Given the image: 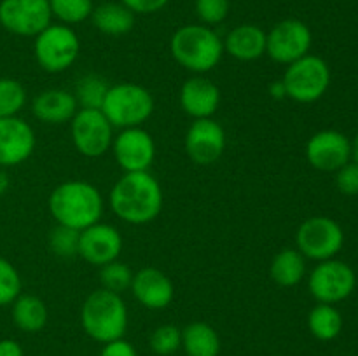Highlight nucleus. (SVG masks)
Returning <instances> with one entry per match:
<instances>
[{
  "instance_id": "16",
  "label": "nucleus",
  "mask_w": 358,
  "mask_h": 356,
  "mask_svg": "<svg viewBox=\"0 0 358 356\" xmlns=\"http://www.w3.org/2000/svg\"><path fill=\"white\" fill-rule=\"evenodd\" d=\"M122 236L114 225L103 222H96L93 225L80 230L79 237V255L91 265L108 264L119 260L122 253Z\"/></svg>"
},
{
  "instance_id": "28",
  "label": "nucleus",
  "mask_w": 358,
  "mask_h": 356,
  "mask_svg": "<svg viewBox=\"0 0 358 356\" xmlns=\"http://www.w3.org/2000/svg\"><path fill=\"white\" fill-rule=\"evenodd\" d=\"M52 17L63 24H79L93 14V0H49Z\"/></svg>"
},
{
  "instance_id": "23",
  "label": "nucleus",
  "mask_w": 358,
  "mask_h": 356,
  "mask_svg": "<svg viewBox=\"0 0 358 356\" xmlns=\"http://www.w3.org/2000/svg\"><path fill=\"white\" fill-rule=\"evenodd\" d=\"M10 316L14 325L27 334L41 332L48 323V306L44 300L31 293H20L16 300L10 304Z\"/></svg>"
},
{
  "instance_id": "39",
  "label": "nucleus",
  "mask_w": 358,
  "mask_h": 356,
  "mask_svg": "<svg viewBox=\"0 0 358 356\" xmlns=\"http://www.w3.org/2000/svg\"><path fill=\"white\" fill-rule=\"evenodd\" d=\"M269 94H271V98H275V100H283V98H287V91L282 79L269 84Z\"/></svg>"
},
{
  "instance_id": "15",
  "label": "nucleus",
  "mask_w": 358,
  "mask_h": 356,
  "mask_svg": "<svg viewBox=\"0 0 358 356\" xmlns=\"http://www.w3.org/2000/svg\"><path fill=\"white\" fill-rule=\"evenodd\" d=\"M184 145L196 164H213L226 150V131L213 117L196 119L185 133Z\"/></svg>"
},
{
  "instance_id": "37",
  "label": "nucleus",
  "mask_w": 358,
  "mask_h": 356,
  "mask_svg": "<svg viewBox=\"0 0 358 356\" xmlns=\"http://www.w3.org/2000/svg\"><path fill=\"white\" fill-rule=\"evenodd\" d=\"M100 356H138V353L133 348L131 342L124 341V337H122L103 344Z\"/></svg>"
},
{
  "instance_id": "18",
  "label": "nucleus",
  "mask_w": 358,
  "mask_h": 356,
  "mask_svg": "<svg viewBox=\"0 0 358 356\" xmlns=\"http://www.w3.org/2000/svg\"><path fill=\"white\" fill-rule=\"evenodd\" d=\"M129 290L143 307L152 311L168 307L175 297V286L170 276L157 267H143L136 271Z\"/></svg>"
},
{
  "instance_id": "22",
  "label": "nucleus",
  "mask_w": 358,
  "mask_h": 356,
  "mask_svg": "<svg viewBox=\"0 0 358 356\" xmlns=\"http://www.w3.org/2000/svg\"><path fill=\"white\" fill-rule=\"evenodd\" d=\"M135 17L136 14L121 2H103L94 7L91 14L93 27L110 37L129 34L135 27Z\"/></svg>"
},
{
  "instance_id": "25",
  "label": "nucleus",
  "mask_w": 358,
  "mask_h": 356,
  "mask_svg": "<svg viewBox=\"0 0 358 356\" xmlns=\"http://www.w3.org/2000/svg\"><path fill=\"white\" fill-rule=\"evenodd\" d=\"M182 348L187 356H219L220 337L212 325L194 321L182 330Z\"/></svg>"
},
{
  "instance_id": "30",
  "label": "nucleus",
  "mask_w": 358,
  "mask_h": 356,
  "mask_svg": "<svg viewBox=\"0 0 358 356\" xmlns=\"http://www.w3.org/2000/svg\"><path fill=\"white\" fill-rule=\"evenodd\" d=\"M133 276H135V272L124 262L114 260L100 267L101 288L110 290V292L119 293V295L131 288Z\"/></svg>"
},
{
  "instance_id": "4",
  "label": "nucleus",
  "mask_w": 358,
  "mask_h": 356,
  "mask_svg": "<svg viewBox=\"0 0 358 356\" xmlns=\"http://www.w3.org/2000/svg\"><path fill=\"white\" fill-rule=\"evenodd\" d=\"M80 325L93 341L101 344L122 339L128 328V307L119 293L98 288L83 302Z\"/></svg>"
},
{
  "instance_id": "41",
  "label": "nucleus",
  "mask_w": 358,
  "mask_h": 356,
  "mask_svg": "<svg viewBox=\"0 0 358 356\" xmlns=\"http://www.w3.org/2000/svg\"><path fill=\"white\" fill-rule=\"evenodd\" d=\"M352 161H355L358 164V133L352 142Z\"/></svg>"
},
{
  "instance_id": "13",
  "label": "nucleus",
  "mask_w": 358,
  "mask_h": 356,
  "mask_svg": "<svg viewBox=\"0 0 358 356\" xmlns=\"http://www.w3.org/2000/svg\"><path fill=\"white\" fill-rule=\"evenodd\" d=\"M110 149L115 163L124 170V173L149 171L156 159V143L142 126L119 129L117 135H114Z\"/></svg>"
},
{
  "instance_id": "24",
  "label": "nucleus",
  "mask_w": 358,
  "mask_h": 356,
  "mask_svg": "<svg viewBox=\"0 0 358 356\" xmlns=\"http://www.w3.org/2000/svg\"><path fill=\"white\" fill-rule=\"evenodd\" d=\"M269 276L276 285L285 288L299 285L306 276V258L297 248H283L273 257Z\"/></svg>"
},
{
  "instance_id": "10",
  "label": "nucleus",
  "mask_w": 358,
  "mask_h": 356,
  "mask_svg": "<svg viewBox=\"0 0 358 356\" xmlns=\"http://www.w3.org/2000/svg\"><path fill=\"white\" fill-rule=\"evenodd\" d=\"M73 147L84 157H101L114 140V126L100 108H79L70 121Z\"/></svg>"
},
{
  "instance_id": "12",
  "label": "nucleus",
  "mask_w": 358,
  "mask_h": 356,
  "mask_svg": "<svg viewBox=\"0 0 358 356\" xmlns=\"http://www.w3.org/2000/svg\"><path fill=\"white\" fill-rule=\"evenodd\" d=\"M52 23L49 0H0V24L20 37H37Z\"/></svg>"
},
{
  "instance_id": "9",
  "label": "nucleus",
  "mask_w": 358,
  "mask_h": 356,
  "mask_svg": "<svg viewBox=\"0 0 358 356\" xmlns=\"http://www.w3.org/2000/svg\"><path fill=\"white\" fill-rule=\"evenodd\" d=\"M357 286V274L346 262L338 258L318 262L308 276V288L320 304H338L348 299Z\"/></svg>"
},
{
  "instance_id": "40",
  "label": "nucleus",
  "mask_w": 358,
  "mask_h": 356,
  "mask_svg": "<svg viewBox=\"0 0 358 356\" xmlns=\"http://www.w3.org/2000/svg\"><path fill=\"white\" fill-rule=\"evenodd\" d=\"M7 187H9V180H7V175L3 173V171H0V194H3V192L7 191Z\"/></svg>"
},
{
  "instance_id": "20",
  "label": "nucleus",
  "mask_w": 358,
  "mask_h": 356,
  "mask_svg": "<svg viewBox=\"0 0 358 356\" xmlns=\"http://www.w3.org/2000/svg\"><path fill=\"white\" fill-rule=\"evenodd\" d=\"M79 110L73 93L65 89H45L38 93L31 101V114L44 124H65L72 121Z\"/></svg>"
},
{
  "instance_id": "1",
  "label": "nucleus",
  "mask_w": 358,
  "mask_h": 356,
  "mask_svg": "<svg viewBox=\"0 0 358 356\" xmlns=\"http://www.w3.org/2000/svg\"><path fill=\"white\" fill-rule=\"evenodd\" d=\"M163 201V188L150 171L124 173L108 194L114 215L131 225H145L157 218Z\"/></svg>"
},
{
  "instance_id": "6",
  "label": "nucleus",
  "mask_w": 358,
  "mask_h": 356,
  "mask_svg": "<svg viewBox=\"0 0 358 356\" xmlns=\"http://www.w3.org/2000/svg\"><path fill=\"white\" fill-rule=\"evenodd\" d=\"M331 66L317 54H306L287 65L282 82L287 98L297 103H315L327 93L331 86Z\"/></svg>"
},
{
  "instance_id": "34",
  "label": "nucleus",
  "mask_w": 358,
  "mask_h": 356,
  "mask_svg": "<svg viewBox=\"0 0 358 356\" xmlns=\"http://www.w3.org/2000/svg\"><path fill=\"white\" fill-rule=\"evenodd\" d=\"M194 10L199 23L206 27H215L229 16L231 2L229 0H196Z\"/></svg>"
},
{
  "instance_id": "36",
  "label": "nucleus",
  "mask_w": 358,
  "mask_h": 356,
  "mask_svg": "<svg viewBox=\"0 0 358 356\" xmlns=\"http://www.w3.org/2000/svg\"><path fill=\"white\" fill-rule=\"evenodd\" d=\"M135 14H154L163 10L170 0H119Z\"/></svg>"
},
{
  "instance_id": "11",
  "label": "nucleus",
  "mask_w": 358,
  "mask_h": 356,
  "mask_svg": "<svg viewBox=\"0 0 358 356\" xmlns=\"http://www.w3.org/2000/svg\"><path fill=\"white\" fill-rule=\"evenodd\" d=\"M313 35L310 27L297 17L278 21L266 31V54L280 65H290L310 54Z\"/></svg>"
},
{
  "instance_id": "19",
  "label": "nucleus",
  "mask_w": 358,
  "mask_h": 356,
  "mask_svg": "<svg viewBox=\"0 0 358 356\" xmlns=\"http://www.w3.org/2000/svg\"><path fill=\"white\" fill-rule=\"evenodd\" d=\"M180 107L189 117L208 119L213 117L220 105V89L213 80L203 75H192L182 84L178 94Z\"/></svg>"
},
{
  "instance_id": "7",
  "label": "nucleus",
  "mask_w": 358,
  "mask_h": 356,
  "mask_svg": "<svg viewBox=\"0 0 358 356\" xmlns=\"http://www.w3.org/2000/svg\"><path fill=\"white\" fill-rule=\"evenodd\" d=\"M34 38L35 59L49 73L65 72L80 54V38L69 24L51 23Z\"/></svg>"
},
{
  "instance_id": "26",
  "label": "nucleus",
  "mask_w": 358,
  "mask_h": 356,
  "mask_svg": "<svg viewBox=\"0 0 358 356\" xmlns=\"http://www.w3.org/2000/svg\"><path fill=\"white\" fill-rule=\"evenodd\" d=\"M308 328L318 341H334L343 330V314L334 304L318 302L308 314Z\"/></svg>"
},
{
  "instance_id": "2",
  "label": "nucleus",
  "mask_w": 358,
  "mask_h": 356,
  "mask_svg": "<svg viewBox=\"0 0 358 356\" xmlns=\"http://www.w3.org/2000/svg\"><path fill=\"white\" fill-rule=\"evenodd\" d=\"M48 206L58 225L84 230L100 222L103 215V195L90 181L69 180L51 192Z\"/></svg>"
},
{
  "instance_id": "38",
  "label": "nucleus",
  "mask_w": 358,
  "mask_h": 356,
  "mask_svg": "<svg viewBox=\"0 0 358 356\" xmlns=\"http://www.w3.org/2000/svg\"><path fill=\"white\" fill-rule=\"evenodd\" d=\"M0 356H24L23 348L14 339H2L0 341Z\"/></svg>"
},
{
  "instance_id": "29",
  "label": "nucleus",
  "mask_w": 358,
  "mask_h": 356,
  "mask_svg": "<svg viewBox=\"0 0 358 356\" xmlns=\"http://www.w3.org/2000/svg\"><path fill=\"white\" fill-rule=\"evenodd\" d=\"M27 105V89L13 77H0V119L14 117Z\"/></svg>"
},
{
  "instance_id": "31",
  "label": "nucleus",
  "mask_w": 358,
  "mask_h": 356,
  "mask_svg": "<svg viewBox=\"0 0 358 356\" xmlns=\"http://www.w3.org/2000/svg\"><path fill=\"white\" fill-rule=\"evenodd\" d=\"M80 230L70 229L65 225H56L49 232V248L55 255L62 258H72L79 255Z\"/></svg>"
},
{
  "instance_id": "8",
  "label": "nucleus",
  "mask_w": 358,
  "mask_h": 356,
  "mask_svg": "<svg viewBox=\"0 0 358 356\" xmlns=\"http://www.w3.org/2000/svg\"><path fill=\"white\" fill-rule=\"evenodd\" d=\"M345 244L343 227L331 216H310L296 232V248L306 260L324 262L336 258Z\"/></svg>"
},
{
  "instance_id": "21",
  "label": "nucleus",
  "mask_w": 358,
  "mask_h": 356,
  "mask_svg": "<svg viewBox=\"0 0 358 356\" xmlns=\"http://www.w3.org/2000/svg\"><path fill=\"white\" fill-rule=\"evenodd\" d=\"M222 40L224 52L238 61H255L266 54V31L259 24H238Z\"/></svg>"
},
{
  "instance_id": "5",
  "label": "nucleus",
  "mask_w": 358,
  "mask_h": 356,
  "mask_svg": "<svg viewBox=\"0 0 358 356\" xmlns=\"http://www.w3.org/2000/svg\"><path fill=\"white\" fill-rule=\"evenodd\" d=\"M154 96L147 87L135 82H121L108 87L100 110L114 128L142 126L154 112Z\"/></svg>"
},
{
  "instance_id": "14",
  "label": "nucleus",
  "mask_w": 358,
  "mask_h": 356,
  "mask_svg": "<svg viewBox=\"0 0 358 356\" xmlns=\"http://www.w3.org/2000/svg\"><path fill=\"white\" fill-rule=\"evenodd\" d=\"M306 159L318 171H338L352 161V140L338 129H322L306 143Z\"/></svg>"
},
{
  "instance_id": "27",
  "label": "nucleus",
  "mask_w": 358,
  "mask_h": 356,
  "mask_svg": "<svg viewBox=\"0 0 358 356\" xmlns=\"http://www.w3.org/2000/svg\"><path fill=\"white\" fill-rule=\"evenodd\" d=\"M110 84L98 73H87L77 82L73 96L80 108H101Z\"/></svg>"
},
{
  "instance_id": "17",
  "label": "nucleus",
  "mask_w": 358,
  "mask_h": 356,
  "mask_svg": "<svg viewBox=\"0 0 358 356\" xmlns=\"http://www.w3.org/2000/svg\"><path fill=\"white\" fill-rule=\"evenodd\" d=\"M35 131L24 119H0V166L13 168L23 164L35 150Z\"/></svg>"
},
{
  "instance_id": "35",
  "label": "nucleus",
  "mask_w": 358,
  "mask_h": 356,
  "mask_svg": "<svg viewBox=\"0 0 358 356\" xmlns=\"http://www.w3.org/2000/svg\"><path fill=\"white\" fill-rule=\"evenodd\" d=\"M336 187L345 195H358V164L350 161L336 171Z\"/></svg>"
},
{
  "instance_id": "33",
  "label": "nucleus",
  "mask_w": 358,
  "mask_h": 356,
  "mask_svg": "<svg viewBox=\"0 0 358 356\" xmlns=\"http://www.w3.org/2000/svg\"><path fill=\"white\" fill-rule=\"evenodd\" d=\"M150 349L159 356H170L182 348V330L177 325H161L150 335Z\"/></svg>"
},
{
  "instance_id": "3",
  "label": "nucleus",
  "mask_w": 358,
  "mask_h": 356,
  "mask_svg": "<svg viewBox=\"0 0 358 356\" xmlns=\"http://www.w3.org/2000/svg\"><path fill=\"white\" fill-rule=\"evenodd\" d=\"M170 52L175 61L196 75L215 68L224 56V40L206 24H184L170 38Z\"/></svg>"
},
{
  "instance_id": "32",
  "label": "nucleus",
  "mask_w": 358,
  "mask_h": 356,
  "mask_svg": "<svg viewBox=\"0 0 358 356\" xmlns=\"http://www.w3.org/2000/svg\"><path fill=\"white\" fill-rule=\"evenodd\" d=\"M23 281L17 269L7 258L0 257V307L10 306L20 297Z\"/></svg>"
}]
</instances>
